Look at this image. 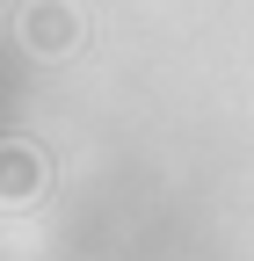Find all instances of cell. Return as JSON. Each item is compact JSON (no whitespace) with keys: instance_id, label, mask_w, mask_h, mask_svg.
Returning <instances> with one entry per match:
<instances>
[{"instance_id":"obj_1","label":"cell","mask_w":254,"mask_h":261,"mask_svg":"<svg viewBox=\"0 0 254 261\" xmlns=\"http://www.w3.org/2000/svg\"><path fill=\"white\" fill-rule=\"evenodd\" d=\"M15 37L37 51V58H66L87 37V22H80L73 0H22V8H15Z\"/></svg>"},{"instance_id":"obj_2","label":"cell","mask_w":254,"mask_h":261,"mask_svg":"<svg viewBox=\"0 0 254 261\" xmlns=\"http://www.w3.org/2000/svg\"><path fill=\"white\" fill-rule=\"evenodd\" d=\"M51 189V160L29 138H0V203H37Z\"/></svg>"}]
</instances>
